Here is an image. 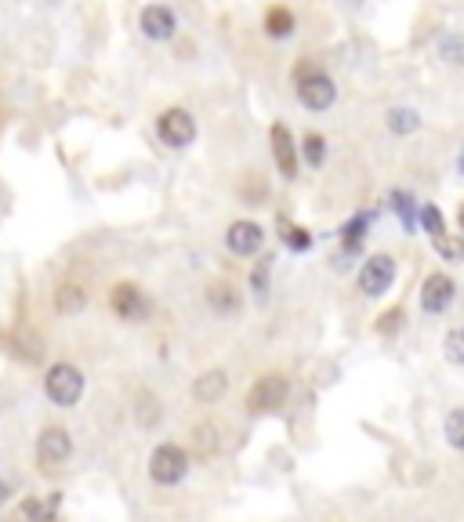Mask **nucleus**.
Listing matches in <instances>:
<instances>
[{
  "mask_svg": "<svg viewBox=\"0 0 464 522\" xmlns=\"http://www.w3.org/2000/svg\"><path fill=\"white\" fill-rule=\"evenodd\" d=\"M185 471H189V457H185L182 447L164 443V447L152 450V457H149V475H152V483H157V487H174V483H182Z\"/></svg>",
  "mask_w": 464,
  "mask_h": 522,
  "instance_id": "obj_2",
  "label": "nucleus"
},
{
  "mask_svg": "<svg viewBox=\"0 0 464 522\" xmlns=\"http://www.w3.org/2000/svg\"><path fill=\"white\" fill-rule=\"evenodd\" d=\"M450 301H453V279L446 272H432L421 284V308L429 316H439L450 308Z\"/></svg>",
  "mask_w": 464,
  "mask_h": 522,
  "instance_id": "obj_12",
  "label": "nucleus"
},
{
  "mask_svg": "<svg viewBox=\"0 0 464 522\" xmlns=\"http://www.w3.org/2000/svg\"><path fill=\"white\" fill-rule=\"evenodd\" d=\"M367 225H370V218H352L344 229H341V247H344V254H356V251H363V239H367Z\"/></svg>",
  "mask_w": 464,
  "mask_h": 522,
  "instance_id": "obj_17",
  "label": "nucleus"
},
{
  "mask_svg": "<svg viewBox=\"0 0 464 522\" xmlns=\"http://www.w3.org/2000/svg\"><path fill=\"white\" fill-rule=\"evenodd\" d=\"M225 244H228V251H232V254L251 258V254H258V251H261V244H265V229H261L258 222L240 218V222H232V225H228Z\"/></svg>",
  "mask_w": 464,
  "mask_h": 522,
  "instance_id": "obj_10",
  "label": "nucleus"
},
{
  "mask_svg": "<svg viewBox=\"0 0 464 522\" xmlns=\"http://www.w3.org/2000/svg\"><path fill=\"white\" fill-rule=\"evenodd\" d=\"M446 443L464 454V410H453L446 417Z\"/></svg>",
  "mask_w": 464,
  "mask_h": 522,
  "instance_id": "obj_26",
  "label": "nucleus"
},
{
  "mask_svg": "<svg viewBox=\"0 0 464 522\" xmlns=\"http://www.w3.org/2000/svg\"><path fill=\"white\" fill-rule=\"evenodd\" d=\"M44 388H48V399L55 407H76L84 395V374L73 363H55L44 378Z\"/></svg>",
  "mask_w": 464,
  "mask_h": 522,
  "instance_id": "obj_1",
  "label": "nucleus"
},
{
  "mask_svg": "<svg viewBox=\"0 0 464 522\" xmlns=\"http://www.w3.org/2000/svg\"><path fill=\"white\" fill-rule=\"evenodd\" d=\"M273 265H276V258H273V254H265V258L254 265V272H251V291H254L258 298L268 294V272H273Z\"/></svg>",
  "mask_w": 464,
  "mask_h": 522,
  "instance_id": "obj_24",
  "label": "nucleus"
},
{
  "mask_svg": "<svg viewBox=\"0 0 464 522\" xmlns=\"http://www.w3.org/2000/svg\"><path fill=\"white\" fill-rule=\"evenodd\" d=\"M287 392H290V385H287L283 374H265V378H258V381L251 385V392H247V410H254V414L276 410V407L287 403Z\"/></svg>",
  "mask_w": 464,
  "mask_h": 522,
  "instance_id": "obj_4",
  "label": "nucleus"
},
{
  "mask_svg": "<svg viewBox=\"0 0 464 522\" xmlns=\"http://www.w3.org/2000/svg\"><path fill=\"white\" fill-rule=\"evenodd\" d=\"M138 26L149 40H171L178 33V15L167 4H145L138 15Z\"/></svg>",
  "mask_w": 464,
  "mask_h": 522,
  "instance_id": "obj_11",
  "label": "nucleus"
},
{
  "mask_svg": "<svg viewBox=\"0 0 464 522\" xmlns=\"http://www.w3.org/2000/svg\"><path fill=\"white\" fill-rule=\"evenodd\" d=\"M84 305H88V291H84L81 284H62V287L55 291V308H58L62 316L81 312Z\"/></svg>",
  "mask_w": 464,
  "mask_h": 522,
  "instance_id": "obj_16",
  "label": "nucleus"
},
{
  "mask_svg": "<svg viewBox=\"0 0 464 522\" xmlns=\"http://www.w3.org/2000/svg\"><path fill=\"white\" fill-rule=\"evenodd\" d=\"M135 414H138V421L145 425V428H152L160 421V407H157V399H152L149 392H142L138 395V407H135Z\"/></svg>",
  "mask_w": 464,
  "mask_h": 522,
  "instance_id": "obj_27",
  "label": "nucleus"
},
{
  "mask_svg": "<svg viewBox=\"0 0 464 522\" xmlns=\"http://www.w3.org/2000/svg\"><path fill=\"white\" fill-rule=\"evenodd\" d=\"M207 305H211L218 316H236V312L244 308V294L221 279V284H211V287H207Z\"/></svg>",
  "mask_w": 464,
  "mask_h": 522,
  "instance_id": "obj_13",
  "label": "nucleus"
},
{
  "mask_svg": "<svg viewBox=\"0 0 464 522\" xmlns=\"http://www.w3.org/2000/svg\"><path fill=\"white\" fill-rule=\"evenodd\" d=\"M392 279H396V258L392 254H374L360 269V291L367 298H381L392 287Z\"/></svg>",
  "mask_w": 464,
  "mask_h": 522,
  "instance_id": "obj_6",
  "label": "nucleus"
},
{
  "mask_svg": "<svg viewBox=\"0 0 464 522\" xmlns=\"http://www.w3.org/2000/svg\"><path fill=\"white\" fill-rule=\"evenodd\" d=\"M421 229L429 232L432 239L446 236V218H443V211H439L436 204H424V207H421Z\"/></svg>",
  "mask_w": 464,
  "mask_h": 522,
  "instance_id": "obj_22",
  "label": "nucleus"
},
{
  "mask_svg": "<svg viewBox=\"0 0 464 522\" xmlns=\"http://www.w3.org/2000/svg\"><path fill=\"white\" fill-rule=\"evenodd\" d=\"M460 175H464V149H460Z\"/></svg>",
  "mask_w": 464,
  "mask_h": 522,
  "instance_id": "obj_31",
  "label": "nucleus"
},
{
  "mask_svg": "<svg viewBox=\"0 0 464 522\" xmlns=\"http://www.w3.org/2000/svg\"><path fill=\"white\" fill-rule=\"evenodd\" d=\"M157 135H160L164 145L185 149V145H192V138H197V120H192L189 109L171 105V109H164L160 120H157Z\"/></svg>",
  "mask_w": 464,
  "mask_h": 522,
  "instance_id": "obj_3",
  "label": "nucleus"
},
{
  "mask_svg": "<svg viewBox=\"0 0 464 522\" xmlns=\"http://www.w3.org/2000/svg\"><path fill=\"white\" fill-rule=\"evenodd\" d=\"M432 244H436V251L446 258V261H464V239L460 236H439V239H432Z\"/></svg>",
  "mask_w": 464,
  "mask_h": 522,
  "instance_id": "obj_25",
  "label": "nucleus"
},
{
  "mask_svg": "<svg viewBox=\"0 0 464 522\" xmlns=\"http://www.w3.org/2000/svg\"><path fill=\"white\" fill-rule=\"evenodd\" d=\"M439 58H446L453 66H464V33H446L439 40Z\"/></svg>",
  "mask_w": 464,
  "mask_h": 522,
  "instance_id": "obj_23",
  "label": "nucleus"
},
{
  "mask_svg": "<svg viewBox=\"0 0 464 522\" xmlns=\"http://www.w3.org/2000/svg\"><path fill=\"white\" fill-rule=\"evenodd\" d=\"M417 128H421V116L410 105H399V109L389 113V131L392 135H414Z\"/></svg>",
  "mask_w": 464,
  "mask_h": 522,
  "instance_id": "obj_21",
  "label": "nucleus"
},
{
  "mask_svg": "<svg viewBox=\"0 0 464 522\" xmlns=\"http://www.w3.org/2000/svg\"><path fill=\"white\" fill-rule=\"evenodd\" d=\"M280 239L290 251H308V247H313V232L294 225V222H287V218H280Z\"/></svg>",
  "mask_w": 464,
  "mask_h": 522,
  "instance_id": "obj_19",
  "label": "nucleus"
},
{
  "mask_svg": "<svg viewBox=\"0 0 464 522\" xmlns=\"http://www.w3.org/2000/svg\"><path fill=\"white\" fill-rule=\"evenodd\" d=\"M8 501H12V487L4 483V479H0V508H4Z\"/></svg>",
  "mask_w": 464,
  "mask_h": 522,
  "instance_id": "obj_30",
  "label": "nucleus"
},
{
  "mask_svg": "<svg viewBox=\"0 0 464 522\" xmlns=\"http://www.w3.org/2000/svg\"><path fill=\"white\" fill-rule=\"evenodd\" d=\"M73 454V443L66 428H44L41 439H36V461H41V468H62Z\"/></svg>",
  "mask_w": 464,
  "mask_h": 522,
  "instance_id": "obj_9",
  "label": "nucleus"
},
{
  "mask_svg": "<svg viewBox=\"0 0 464 522\" xmlns=\"http://www.w3.org/2000/svg\"><path fill=\"white\" fill-rule=\"evenodd\" d=\"M294 29H298V19H294V12H290V8L273 4V8L265 12V33L273 36V40H287Z\"/></svg>",
  "mask_w": 464,
  "mask_h": 522,
  "instance_id": "obj_14",
  "label": "nucleus"
},
{
  "mask_svg": "<svg viewBox=\"0 0 464 522\" xmlns=\"http://www.w3.org/2000/svg\"><path fill=\"white\" fill-rule=\"evenodd\" d=\"M225 388H228V378L221 370H207V374L197 378V385H192V395H197L200 403H218V399L225 395Z\"/></svg>",
  "mask_w": 464,
  "mask_h": 522,
  "instance_id": "obj_15",
  "label": "nucleus"
},
{
  "mask_svg": "<svg viewBox=\"0 0 464 522\" xmlns=\"http://www.w3.org/2000/svg\"><path fill=\"white\" fill-rule=\"evenodd\" d=\"M443 348H446V359H450V363L464 367V327L450 331V334H446V341H443Z\"/></svg>",
  "mask_w": 464,
  "mask_h": 522,
  "instance_id": "obj_28",
  "label": "nucleus"
},
{
  "mask_svg": "<svg viewBox=\"0 0 464 522\" xmlns=\"http://www.w3.org/2000/svg\"><path fill=\"white\" fill-rule=\"evenodd\" d=\"M109 308L128 319V323H142V319L152 312V301L145 298V291L138 284H116L112 294H109Z\"/></svg>",
  "mask_w": 464,
  "mask_h": 522,
  "instance_id": "obj_5",
  "label": "nucleus"
},
{
  "mask_svg": "<svg viewBox=\"0 0 464 522\" xmlns=\"http://www.w3.org/2000/svg\"><path fill=\"white\" fill-rule=\"evenodd\" d=\"M334 98H337V88H334V80H330L323 69L313 73V76H305V80H298V102H301L305 109L323 113V109L334 105Z\"/></svg>",
  "mask_w": 464,
  "mask_h": 522,
  "instance_id": "obj_7",
  "label": "nucleus"
},
{
  "mask_svg": "<svg viewBox=\"0 0 464 522\" xmlns=\"http://www.w3.org/2000/svg\"><path fill=\"white\" fill-rule=\"evenodd\" d=\"M15 348V355H22L26 359V363H33V359L36 355H41V338H33V334H15V341H12Z\"/></svg>",
  "mask_w": 464,
  "mask_h": 522,
  "instance_id": "obj_29",
  "label": "nucleus"
},
{
  "mask_svg": "<svg viewBox=\"0 0 464 522\" xmlns=\"http://www.w3.org/2000/svg\"><path fill=\"white\" fill-rule=\"evenodd\" d=\"M392 211L399 214V222H403V229H417V214H421V207L414 204V196L406 192V189H396L392 192Z\"/></svg>",
  "mask_w": 464,
  "mask_h": 522,
  "instance_id": "obj_18",
  "label": "nucleus"
},
{
  "mask_svg": "<svg viewBox=\"0 0 464 522\" xmlns=\"http://www.w3.org/2000/svg\"><path fill=\"white\" fill-rule=\"evenodd\" d=\"M268 142H273V160H276V168L287 182L298 178V142L290 135L287 124H273L268 128Z\"/></svg>",
  "mask_w": 464,
  "mask_h": 522,
  "instance_id": "obj_8",
  "label": "nucleus"
},
{
  "mask_svg": "<svg viewBox=\"0 0 464 522\" xmlns=\"http://www.w3.org/2000/svg\"><path fill=\"white\" fill-rule=\"evenodd\" d=\"M460 225H464V211H460Z\"/></svg>",
  "mask_w": 464,
  "mask_h": 522,
  "instance_id": "obj_32",
  "label": "nucleus"
},
{
  "mask_svg": "<svg viewBox=\"0 0 464 522\" xmlns=\"http://www.w3.org/2000/svg\"><path fill=\"white\" fill-rule=\"evenodd\" d=\"M301 156H305L308 168H323V160H327V138L320 131H308L305 142H301Z\"/></svg>",
  "mask_w": 464,
  "mask_h": 522,
  "instance_id": "obj_20",
  "label": "nucleus"
}]
</instances>
